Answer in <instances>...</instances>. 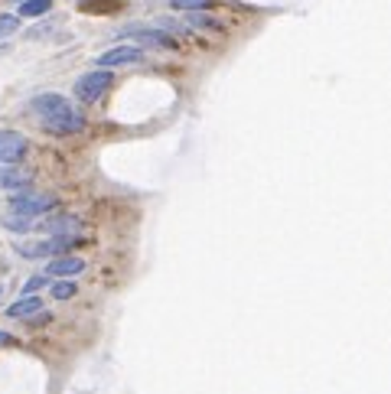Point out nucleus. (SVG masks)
I'll return each instance as SVG.
<instances>
[{"label":"nucleus","instance_id":"1","mask_svg":"<svg viewBox=\"0 0 391 394\" xmlns=\"http://www.w3.org/2000/svg\"><path fill=\"white\" fill-rule=\"evenodd\" d=\"M30 108H33V114L39 118V124H43L46 131H52V134H78V131L85 127V118L78 114V108H75L69 98L56 95V91L36 95Z\"/></svg>","mask_w":391,"mask_h":394},{"label":"nucleus","instance_id":"2","mask_svg":"<svg viewBox=\"0 0 391 394\" xmlns=\"http://www.w3.org/2000/svg\"><path fill=\"white\" fill-rule=\"evenodd\" d=\"M72 245H78L75 234H56V238H43V241H20L17 254H23V258H59Z\"/></svg>","mask_w":391,"mask_h":394},{"label":"nucleus","instance_id":"3","mask_svg":"<svg viewBox=\"0 0 391 394\" xmlns=\"http://www.w3.org/2000/svg\"><path fill=\"white\" fill-rule=\"evenodd\" d=\"M56 209V196L52 193H13L10 196V212L13 215H43V212Z\"/></svg>","mask_w":391,"mask_h":394},{"label":"nucleus","instance_id":"4","mask_svg":"<svg viewBox=\"0 0 391 394\" xmlns=\"http://www.w3.org/2000/svg\"><path fill=\"white\" fill-rule=\"evenodd\" d=\"M111 72L108 69H95V72H85L78 82H75V98L82 101V105H95L105 91L111 88Z\"/></svg>","mask_w":391,"mask_h":394},{"label":"nucleus","instance_id":"5","mask_svg":"<svg viewBox=\"0 0 391 394\" xmlns=\"http://www.w3.org/2000/svg\"><path fill=\"white\" fill-rule=\"evenodd\" d=\"M121 36L134 39L140 46H160V50H176V39L163 30H147V26H124Z\"/></svg>","mask_w":391,"mask_h":394},{"label":"nucleus","instance_id":"6","mask_svg":"<svg viewBox=\"0 0 391 394\" xmlns=\"http://www.w3.org/2000/svg\"><path fill=\"white\" fill-rule=\"evenodd\" d=\"M98 69H118V65H131V62H144V50L140 46H114V50L98 56Z\"/></svg>","mask_w":391,"mask_h":394},{"label":"nucleus","instance_id":"7","mask_svg":"<svg viewBox=\"0 0 391 394\" xmlns=\"http://www.w3.org/2000/svg\"><path fill=\"white\" fill-rule=\"evenodd\" d=\"M26 157V137L17 131H0V163H20Z\"/></svg>","mask_w":391,"mask_h":394},{"label":"nucleus","instance_id":"8","mask_svg":"<svg viewBox=\"0 0 391 394\" xmlns=\"http://www.w3.org/2000/svg\"><path fill=\"white\" fill-rule=\"evenodd\" d=\"M46 271V277L52 281V277H75V274H82L85 271V261L82 258H65V254H59V258H49V264L43 267Z\"/></svg>","mask_w":391,"mask_h":394},{"label":"nucleus","instance_id":"9","mask_svg":"<svg viewBox=\"0 0 391 394\" xmlns=\"http://www.w3.org/2000/svg\"><path fill=\"white\" fill-rule=\"evenodd\" d=\"M33 183V173L30 170H13V166H0V189H7V193H20L26 186Z\"/></svg>","mask_w":391,"mask_h":394},{"label":"nucleus","instance_id":"10","mask_svg":"<svg viewBox=\"0 0 391 394\" xmlns=\"http://www.w3.org/2000/svg\"><path fill=\"white\" fill-rule=\"evenodd\" d=\"M78 219L75 215H59V219H49V222H39L43 232H52V234H75L78 232Z\"/></svg>","mask_w":391,"mask_h":394},{"label":"nucleus","instance_id":"11","mask_svg":"<svg viewBox=\"0 0 391 394\" xmlns=\"http://www.w3.org/2000/svg\"><path fill=\"white\" fill-rule=\"evenodd\" d=\"M39 309H43V300L33 294H23V300H17L10 307V316H17V320H20V316H36Z\"/></svg>","mask_w":391,"mask_h":394},{"label":"nucleus","instance_id":"12","mask_svg":"<svg viewBox=\"0 0 391 394\" xmlns=\"http://www.w3.org/2000/svg\"><path fill=\"white\" fill-rule=\"evenodd\" d=\"M46 10H52V0H23L20 3V17H43Z\"/></svg>","mask_w":391,"mask_h":394},{"label":"nucleus","instance_id":"13","mask_svg":"<svg viewBox=\"0 0 391 394\" xmlns=\"http://www.w3.org/2000/svg\"><path fill=\"white\" fill-rule=\"evenodd\" d=\"M3 222V228H10V232H30L33 228V222L26 219V215H7V219H0Z\"/></svg>","mask_w":391,"mask_h":394},{"label":"nucleus","instance_id":"14","mask_svg":"<svg viewBox=\"0 0 391 394\" xmlns=\"http://www.w3.org/2000/svg\"><path fill=\"white\" fill-rule=\"evenodd\" d=\"M170 7H173V10H186V13H193V10H206V7H209V0H170Z\"/></svg>","mask_w":391,"mask_h":394},{"label":"nucleus","instance_id":"15","mask_svg":"<svg viewBox=\"0 0 391 394\" xmlns=\"http://www.w3.org/2000/svg\"><path fill=\"white\" fill-rule=\"evenodd\" d=\"M17 26H20V20H17L13 13H0V39L13 36V33H17Z\"/></svg>","mask_w":391,"mask_h":394},{"label":"nucleus","instance_id":"16","mask_svg":"<svg viewBox=\"0 0 391 394\" xmlns=\"http://www.w3.org/2000/svg\"><path fill=\"white\" fill-rule=\"evenodd\" d=\"M52 296H56V300H69V296H75V283L72 281L52 283Z\"/></svg>","mask_w":391,"mask_h":394},{"label":"nucleus","instance_id":"17","mask_svg":"<svg viewBox=\"0 0 391 394\" xmlns=\"http://www.w3.org/2000/svg\"><path fill=\"white\" fill-rule=\"evenodd\" d=\"M189 20H193L196 26H206V30H222V23H215L212 17H202L199 10H193V17H189Z\"/></svg>","mask_w":391,"mask_h":394},{"label":"nucleus","instance_id":"18","mask_svg":"<svg viewBox=\"0 0 391 394\" xmlns=\"http://www.w3.org/2000/svg\"><path fill=\"white\" fill-rule=\"evenodd\" d=\"M43 283H46V274H43V277H33V281H30V283L23 287V294H33V290H39Z\"/></svg>","mask_w":391,"mask_h":394},{"label":"nucleus","instance_id":"19","mask_svg":"<svg viewBox=\"0 0 391 394\" xmlns=\"http://www.w3.org/2000/svg\"><path fill=\"white\" fill-rule=\"evenodd\" d=\"M13 342V336L10 333H3V329H0V345H10Z\"/></svg>","mask_w":391,"mask_h":394},{"label":"nucleus","instance_id":"20","mask_svg":"<svg viewBox=\"0 0 391 394\" xmlns=\"http://www.w3.org/2000/svg\"><path fill=\"white\" fill-rule=\"evenodd\" d=\"M0 296H3V287H0Z\"/></svg>","mask_w":391,"mask_h":394},{"label":"nucleus","instance_id":"21","mask_svg":"<svg viewBox=\"0 0 391 394\" xmlns=\"http://www.w3.org/2000/svg\"><path fill=\"white\" fill-rule=\"evenodd\" d=\"M20 3H23V0H20Z\"/></svg>","mask_w":391,"mask_h":394}]
</instances>
